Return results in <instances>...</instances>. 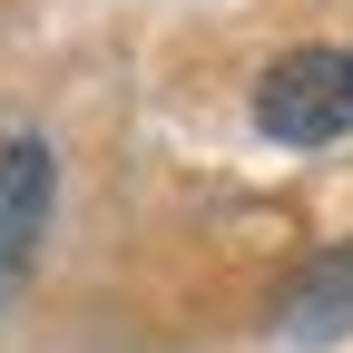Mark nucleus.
Returning <instances> with one entry per match:
<instances>
[{
	"instance_id": "1",
	"label": "nucleus",
	"mask_w": 353,
	"mask_h": 353,
	"mask_svg": "<svg viewBox=\"0 0 353 353\" xmlns=\"http://www.w3.org/2000/svg\"><path fill=\"white\" fill-rule=\"evenodd\" d=\"M255 128L285 148H324L353 128V59L343 50H285L255 79Z\"/></svg>"
},
{
	"instance_id": "3",
	"label": "nucleus",
	"mask_w": 353,
	"mask_h": 353,
	"mask_svg": "<svg viewBox=\"0 0 353 353\" xmlns=\"http://www.w3.org/2000/svg\"><path fill=\"white\" fill-rule=\"evenodd\" d=\"M275 324H285L294 343H324V334H353V245H343V255H314V265H304Z\"/></svg>"
},
{
	"instance_id": "2",
	"label": "nucleus",
	"mask_w": 353,
	"mask_h": 353,
	"mask_svg": "<svg viewBox=\"0 0 353 353\" xmlns=\"http://www.w3.org/2000/svg\"><path fill=\"white\" fill-rule=\"evenodd\" d=\"M50 187H59V167H50L39 138H10V148H0V285H20L39 226H50Z\"/></svg>"
}]
</instances>
